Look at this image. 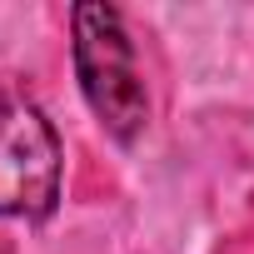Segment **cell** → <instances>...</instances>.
Instances as JSON below:
<instances>
[{
	"label": "cell",
	"mask_w": 254,
	"mask_h": 254,
	"mask_svg": "<svg viewBox=\"0 0 254 254\" xmlns=\"http://www.w3.org/2000/svg\"><path fill=\"white\" fill-rule=\"evenodd\" d=\"M70 35H75V75L95 120L105 125L110 140L135 145L150 125V90L120 10L100 0H80L70 10Z\"/></svg>",
	"instance_id": "obj_1"
},
{
	"label": "cell",
	"mask_w": 254,
	"mask_h": 254,
	"mask_svg": "<svg viewBox=\"0 0 254 254\" xmlns=\"http://www.w3.org/2000/svg\"><path fill=\"white\" fill-rule=\"evenodd\" d=\"M65 150L45 110L25 95L0 100V219H50Z\"/></svg>",
	"instance_id": "obj_2"
},
{
	"label": "cell",
	"mask_w": 254,
	"mask_h": 254,
	"mask_svg": "<svg viewBox=\"0 0 254 254\" xmlns=\"http://www.w3.org/2000/svg\"><path fill=\"white\" fill-rule=\"evenodd\" d=\"M0 254H15V249H10V239H0Z\"/></svg>",
	"instance_id": "obj_3"
}]
</instances>
